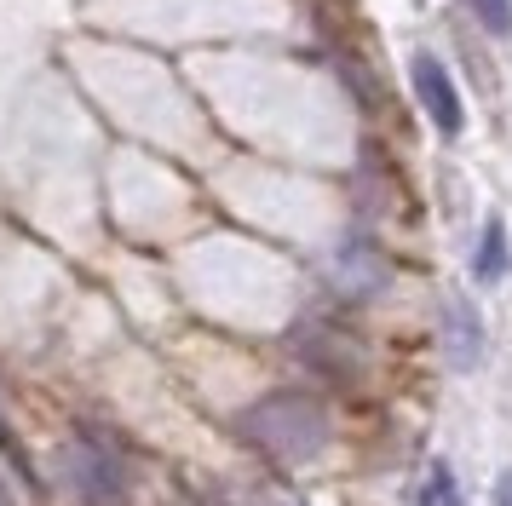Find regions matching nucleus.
Masks as SVG:
<instances>
[{"label":"nucleus","mask_w":512,"mask_h":506,"mask_svg":"<svg viewBox=\"0 0 512 506\" xmlns=\"http://www.w3.org/2000/svg\"><path fill=\"white\" fill-rule=\"evenodd\" d=\"M409 81H415V98L426 104L432 127H438L443 138H461L466 133V104H461L455 75H449L432 52H415V58H409Z\"/></svg>","instance_id":"3"},{"label":"nucleus","mask_w":512,"mask_h":506,"mask_svg":"<svg viewBox=\"0 0 512 506\" xmlns=\"http://www.w3.org/2000/svg\"><path fill=\"white\" fill-rule=\"evenodd\" d=\"M236 426H242V437L254 443L259 455H271V460H311L328 443L323 403H317V397H305V391L259 397Z\"/></svg>","instance_id":"1"},{"label":"nucleus","mask_w":512,"mask_h":506,"mask_svg":"<svg viewBox=\"0 0 512 506\" xmlns=\"http://www.w3.org/2000/svg\"><path fill=\"white\" fill-rule=\"evenodd\" d=\"M495 506H512V466L495 478Z\"/></svg>","instance_id":"8"},{"label":"nucleus","mask_w":512,"mask_h":506,"mask_svg":"<svg viewBox=\"0 0 512 506\" xmlns=\"http://www.w3.org/2000/svg\"><path fill=\"white\" fill-rule=\"evenodd\" d=\"M512 271V242H507V225L501 219H489L484 236H478V253H472V276L478 282H501Z\"/></svg>","instance_id":"5"},{"label":"nucleus","mask_w":512,"mask_h":506,"mask_svg":"<svg viewBox=\"0 0 512 506\" xmlns=\"http://www.w3.org/2000/svg\"><path fill=\"white\" fill-rule=\"evenodd\" d=\"M443 351H449V363L461 374L484 363V317H478V305L466 294L443 299Z\"/></svg>","instance_id":"4"},{"label":"nucleus","mask_w":512,"mask_h":506,"mask_svg":"<svg viewBox=\"0 0 512 506\" xmlns=\"http://www.w3.org/2000/svg\"><path fill=\"white\" fill-rule=\"evenodd\" d=\"M58 460H64L75 495H81L87 506H127V466H121L104 443H93V437H75Z\"/></svg>","instance_id":"2"},{"label":"nucleus","mask_w":512,"mask_h":506,"mask_svg":"<svg viewBox=\"0 0 512 506\" xmlns=\"http://www.w3.org/2000/svg\"><path fill=\"white\" fill-rule=\"evenodd\" d=\"M415 506H466L461 501V483H455V466H432L426 472V483H420V495H415Z\"/></svg>","instance_id":"6"},{"label":"nucleus","mask_w":512,"mask_h":506,"mask_svg":"<svg viewBox=\"0 0 512 506\" xmlns=\"http://www.w3.org/2000/svg\"><path fill=\"white\" fill-rule=\"evenodd\" d=\"M466 6H472V18L484 23L495 41H507L512 35V0H466Z\"/></svg>","instance_id":"7"}]
</instances>
